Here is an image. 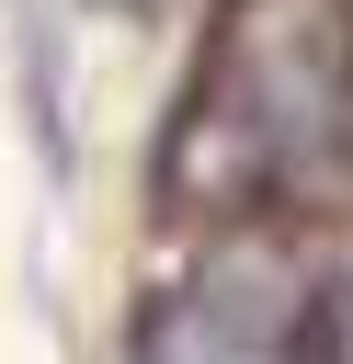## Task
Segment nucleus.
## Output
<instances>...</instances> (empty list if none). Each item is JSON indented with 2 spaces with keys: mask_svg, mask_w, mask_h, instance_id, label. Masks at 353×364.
Instances as JSON below:
<instances>
[{
  "mask_svg": "<svg viewBox=\"0 0 353 364\" xmlns=\"http://www.w3.org/2000/svg\"><path fill=\"white\" fill-rule=\"evenodd\" d=\"M353 159V0H228L159 148L182 216H273Z\"/></svg>",
  "mask_w": 353,
  "mask_h": 364,
  "instance_id": "1",
  "label": "nucleus"
}]
</instances>
